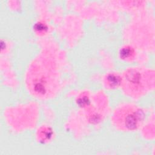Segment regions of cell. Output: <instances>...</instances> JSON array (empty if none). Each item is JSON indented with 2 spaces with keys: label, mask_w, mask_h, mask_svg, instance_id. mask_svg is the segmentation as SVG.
Wrapping results in <instances>:
<instances>
[{
  "label": "cell",
  "mask_w": 155,
  "mask_h": 155,
  "mask_svg": "<svg viewBox=\"0 0 155 155\" xmlns=\"http://www.w3.org/2000/svg\"><path fill=\"white\" fill-rule=\"evenodd\" d=\"M59 84V72L54 59L50 54H41L28 67L26 74L28 90L38 99H47L55 95Z\"/></svg>",
  "instance_id": "cell-1"
},
{
  "label": "cell",
  "mask_w": 155,
  "mask_h": 155,
  "mask_svg": "<svg viewBox=\"0 0 155 155\" xmlns=\"http://www.w3.org/2000/svg\"><path fill=\"white\" fill-rule=\"evenodd\" d=\"M154 78L153 70L140 67L130 68L123 73L120 85L127 94L137 97L153 89Z\"/></svg>",
  "instance_id": "cell-2"
},
{
  "label": "cell",
  "mask_w": 155,
  "mask_h": 155,
  "mask_svg": "<svg viewBox=\"0 0 155 155\" xmlns=\"http://www.w3.org/2000/svg\"><path fill=\"white\" fill-rule=\"evenodd\" d=\"M144 114L142 110L136 106L126 105L118 108L113 116V122L119 130L133 131L142 124Z\"/></svg>",
  "instance_id": "cell-3"
},
{
  "label": "cell",
  "mask_w": 155,
  "mask_h": 155,
  "mask_svg": "<svg viewBox=\"0 0 155 155\" xmlns=\"http://www.w3.org/2000/svg\"><path fill=\"white\" fill-rule=\"evenodd\" d=\"M121 77L115 74H110L107 76L106 84L111 88H116L120 85Z\"/></svg>",
  "instance_id": "cell-4"
},
{
  "label": "cell",
  "mask_w": 155,
  "mask_h": 155,
  "mask_svg": "<svg viewBox=\"0 0 155 155\" xmlns=\"http://www.w3.org/2000/svg\"><path fill=\"white\" fill-rule=\"evenodd\" d=\"M133 51L131 48H124L122 50V51L121 52L120 54L122 55V56L124 58H127L128 57L131 56V54H133Z\"/></svg>",
  "instance_id": "cell-5"
}]
</instances>
